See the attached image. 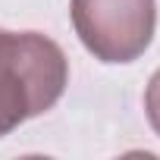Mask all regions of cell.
<instances>
[{
	"label": "cell",
	"mask_w": 160,
	"mask_h": 160,
	"mask_svg": "<svg viewBox=\"0 0 160 160\" xmlns=\"http://www.w3.org/2000/svg\"><path fill=\"white\" fill-rule=\"evenodd\" d=\"M69 16L78 41L101 63L138 60L157 28L154 0H72Z\"/></svg>",
	"instance_id": "2"
},
{
	"label": "cell",
	"mask_w": 160,
	"mask_h": 160,
	"mask_svg": "<svg viewBox=\"0 0 160 160\" xmlns=\"http://www.w3.org/2000/svg\"><path fill=\"white\" fill-rule=\"evenodd\" d=\"M144 113H148V122L154 126V132L160 135V69L151 75V82L144 88Z\"/></svg>",
	"instance_id": "3"
},
{
	"label": "cell",
	"mask_w": 160,
	"mask_h": 160,
	"mask_svg": "<svg viewBox=\"0 0 160 160\" xmlns=\"http://www.w3.org/2000/svg\"><path fill=\"white\" fill-rule=\"evenodd\" d=\"M69 82V63L57 41L38 32L0 28V138L50 110Z\"/></svg>",
	"instance_id": "1"
}]
</instances>
